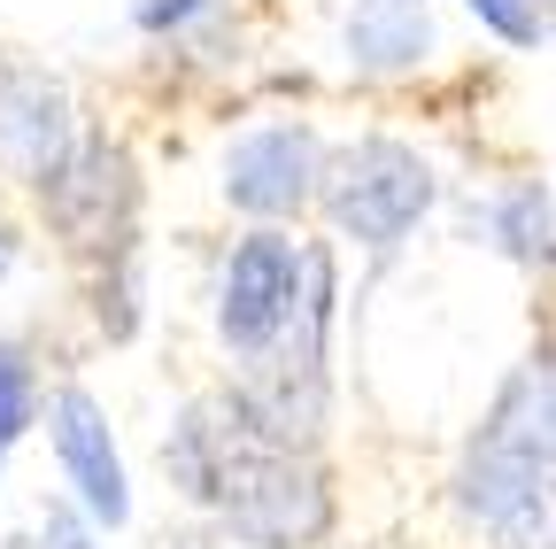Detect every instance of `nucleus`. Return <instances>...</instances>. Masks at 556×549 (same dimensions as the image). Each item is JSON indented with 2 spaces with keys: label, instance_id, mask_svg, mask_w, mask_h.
Returning a JSON list of instances; mask_svg holds the SVG:
<instances>
[{
  "label": "nucleus",
  "instance_id": "obj_16",
  "mask_svg": "<svg viewBox=\"0 0 556 549\" xmlns=\"http://www.w3.org/2000/svg\"><path fill=\"white\" fill-rule=\"evenodd\" d=\"M217 0H131V24L139 32H155V39H170V32H186V24H201Z\"/></svg>",
  "mask_w": 556,
  "mask_h": 549
},
{
  "label": "nucleus",
  "instance_id": "obj_8",
  "mask_svg": "<svg viewBox=\"0 0 556 549\" xmlns=\"http://www.w3.org/2000/svg\"><path fill=\"white\" fill-rule=\"evenodd\" d=\"M471 457H495L518 472H556V349H533L486 402Z\"/></svg>",
  "mask_w": 556,
  "mask_h": 549
},
{
  "label": "nucleus",
  "instance_id": "obj_9",
  "mask_svg": "<svg viewBox=\"0 0 556 549\" xmlns=\"http://www.w3.org/2000/svg\"><path fill=\"white\" fill-rule=\"evenodd\" d=\"M240 449H255V441L232 426L225 395H201V402H186V410H178V426H170V441H163V472H170V488H178L186 503L217 511L225 472H232V457H240Z\"/></svg>",
  "mask_w": 556,
  "mask_h": 549
},
{
  "label": "nucleus",
  "instance_id": "obj_12",
  "mask_svg": "<svg viewBox=\"0 0 556 549\" xmlns=\"http://www.w3.org/2000/svg\"><path fill=\"white\" fill-rule=\"evenodd\" d=\"M39 419V372L24 340H0V457L24 441V426Z\"/></svg>",
  "mask_w": 556,
  "mask_h": 549
},
{
  "label": "nucleus",
  "instance_id": "obj_18",
  "mask_svg": "<svg viewBox=\"0 0 556 549\" xmlns=\"http://www.w3.org/2000/svg\"><path fill=\"white\" fill-rule=\"evenodd\" d=\"M9 263H16V233H9V217H0V279H9Z\"/></svg>",
  "mask_w": 556,
  "mask_h": 549
},
{
  "label": "nucleus",
  "instance_id": "obj_15",
  "mask_svg": "<svg viewBox=\"0 0 556 549\" xmlns=\"http://www.w3.org/2000/svg\"><path fill=\"white\" fill-rule=\"evenodd\" d=\"M495 541H503V549H556V472L541 479V488H533V503H526V511H518V519H510Z\"/></svg>",
  "mask_w": 556,
  "mask_h": 549
},
{
  "label": "nucleus",
  "instance_id": "obj_4",
  "mask_svg": "<svg viewBox=\"0 0 556 549\" xmlns=\"http://www.w3.org/2000/svg\"><path fill=\"white\" fill-rule=\"evenodd\" d=\"M47 201V225L62 233V248H78V255H116L131 248V217H139V171L116 140H78L54 178L39 186Z\"/></svg>",
  "mask_w": 556,
  "mask_h": 549
},
{
  "label": "nucleus",
  "instance_id": "obj_13",
  "mask_svg": "<svg viewBox=\"0 0 556 549\" xmlns=\"http://www.w3.org/2000/svg\"><path fill=\"white\" fill-rule=\"evenodd\" d=\"M93 317H101L109 340H131V333H139V240L109 255L101 287H93Z\"/></svg>",
  "mask_w": 556,
  "mask_h": 549
},
{
  "label": "nucleus",
  "instance_id": "obj_3",
  "mask_svg": "<svg viewBox=\"0 0 556 549\" xmlns=\"http://www.w3.org/2000/svg\"><path fill=\"white\" fill-rule=\"evenodd\" d=\"M302 295H309V248H294L270 225L232 240L225 279H217V340L240 364L270 357L278 340H287V325L302 317Z\"/></svg>",
  "mask_w": 556,
  "mask_h": 549
},
{
  "label": "nucleus",
  "instance_id": "obj_5",
  "mask_svg": "<svg viewBox=\"0 0 556 549\" xmlns=\"http://www.w3.org/2000/svg\"><path fill=\"white\" fill-rule=\"evenodd\" d=\"M325 140L309 124H255V132H240V140L225 148V201L232 210H248V217H263V225H278V217H302L309 201L325 194Z\"/></svg>",
  "mask_w": 556,
  "mask_h": 549
},
{
  "label": "nucleus",
  "instance_id": "obj_10",
  "mask_svg": "<svg viewBox=\"0 0 556 549\" xmlns=\"http://www.w3.org/2000/svg\"><path fill=\"white\" fill-rule=\"evenodd\" d=\"M464 233L486 240L495 255L526 263V271H556V194L541 178H518L503 194H486L464 210Z\"/></svg>",
  "mask_w": 556,
  "mask_h": 549
},
{
  "label": "nucleus",
  "instance_id": "obj_6",
  "mask_svg": "<svg viewBox=\"0 0 556 549\" xmlns=\"http://www.w3.org/2000/svg\"><path fill=\"white\" fill-rule=\"evenodd\" d=\"M70 148H78L70 86L47 78L39 62H0V171L24 178V186H47Z\"/></svg>",
  "mask_w": 556,
  "mask_h": 549
},
{
  "label": "nucleus",
  "instance_id": "obj_20",
  "mask_svg": "<svg viewBox=\"0 0 556 549\" xmlns=\"http://www.w3.org/2000/svg\"><path fill=\"white\" fill-rule=\"evenodd\" d=\"M548 32H556V16H548Z\"/></svg>",
  "mask_w": 556,
  "mask_h": 549
},
{
  "label": "nucleus",
  "instance_id": "obj_17",
  "mask_svg": "<svg viewBox=\"0 0 556 549\" xmlns=\"http://www.w3.org/2000/svg\"><path fill=\"white\" fill-rule=\"evenodd\" d=\"M9 549H93V526L70 511V503H47L39 519V541H9Z\"/></svg>",
  "mask_w": 556,
  "mask_h": 549
},
{
  "label": "nucleus",
  "instance_id": "obj_2",
  "mask_svg": "<svg viewBox=\"0 0 556 549\" xmlns=\"http://www.w3.org/2000/svg\"><path fill=\"white\" fill-rule=\"evenodd\" d=\"M217 519L248 549H317L332 534V488L302 449H240L225 472Z\"/></svg>",
  "mask_w": 556,
  "mask_h": 549
},
{
  "label": "nucleus",
  "instance_id": "obj_7",
  "mask_svg": "<svg viewBox=\"0 0 556 549\" xmlns=\"http://www.w3.org/2000/svg\"><path fill=\"white\" fill-rule=\"evenodd\" d=\"M47 434H54V457L70 472V488H78V511L93 526H124L131 519V479H124V457H116V434L101 419V402L86 387H54Z\"/></svg>",
  "mask_w": 556,
  "mask_h": 549
},
{
  "label": "nucleus",
  "instance_id": "obj_11",
  "mask_svg": "<svg viewBox=\"0 0 556 549\" xmlns=\"http://www.w3.org/2000/svg\"><path fill=\"white\" fill-rule=\"evenodd\" d=\"M426 54H433L426 9H402V0H356L348 9V62L364 78H409L426 71Z\"/></svg>",
  "mask_w": 556,
  "mask_h": 549
},
{
  "label": "nucleus",
  "instance_id": "obj_14",
  "mask_svg": "<svg viewBox=\"0 0 556 549\" xmlns=\"http://www.w3.org/2000/svg\"><path fill=\"white\" fill-rule=\"evenodd\" d=\"M464 9L510 47H541V32H548V0H464Z\"/></svg>",
  "mask_w": 556,
  "mask_h": 549
},
{
  "label": "nucleus",
  "instance_id": "obj_1",
  "mask_svg": "<svg viewBox=\"0 0 556 549\" xmlns=\"http://www.w3.org/2000/svg\"><path fill=\"white\" fill-rule=\"evenodd\" d=\"M317 201H325V217H332L340 240H356L371 255H394L417 225H426V210L441 201V178H433V163L409 140L371 132V140H356L348 155H332Z\"/></svg>",
  "mask_w": 556,
  "mask_h": 549
},
{
  "label": "nucleus",
  "instance_id": "obj_19",
  "mask_svg": "<svg viewBox=\"0 0 556 549\" xmlns=\"http://www.w3.org/2000/svg\"><path fill=\"white\" fill-rule=\"evenodd\" d=\"M402 9H426V0H402Z\"/></svg>",
  "mask_w": 556,
  "mask_h": 549
}]
</instances>
